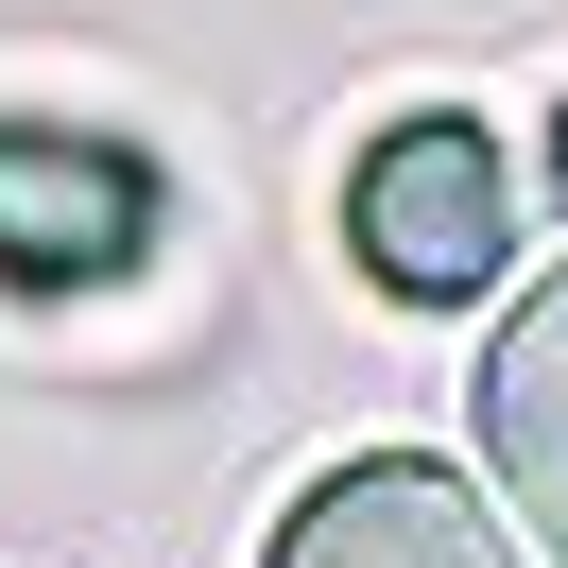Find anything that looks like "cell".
Wrapping results in <instances>:
<instances>
[{"instance_id": "cell-4", "label": "cell", "mask_w": 568, "mask_h": 568, "mask_svg": "<svg viewBox=\"0 0 568 568\" xmlns=\"http://www.w3.org/2000/svg\"><path fill=\"white\" fill-rule=\"evenodd\" d=\"M483 483H499V517H517V551L568 568V258L483 345Z\"/></svg>"}, {"instance_id": "cell-3", "label": "cell", "mask_w": 568, "mask_h": 568, "mask_svg": "<svg viewBox=\"0 0 568 568\" xmlns=\"http://www.w3.org/2000/svg\"><path fill=\"white\" fill-rule=\"evenodd\" d=\"M258 568H517V534H499L448 465L362 448V465H327V483L276 517V551H258Z\"/></svg>"}, {"instance_id": "cell-2", "label": "cell", "mask_w": 568, "mask_h": 568, "mask_svg": "<svg viewBox=\"0 0 568 568\" xmlns=\"http://www.w3.org/2000/svg\"><path fill=\"white\" fill-rule=\"evenodd\" d=\"M139 242H155V173L121 139L0 121V276H18V293H104Z\"/></svg>"}, {"instance_id": "cell-1", "label": "cell", "mask_w": 568, "mask_h": 568, "mask_svg": "<svg viewBox=\"0 0 568 568\" xmlns=\"http://www.w3.org/2000/svg\"><path fill=\"white\" fill-rule=\"evenodd\" d=\"M345 242L379 293H499V258H517V173H499L483 121H396L379 155L345 173Z\"/></svg>"}, {"instance_id": "cell-5", "label": "cell", "mask_w": 568, "mask_h": 568, "mask_svg": "<svg viewBox=\"0 0 568 568\" xmlns=\"http://www.w3.org/2000/svg\"><path fill=\"white\" fill-rule=\"evenodd\" d=\"M551 190H568V121H551Z\"/></svg>"}]
</instances>
